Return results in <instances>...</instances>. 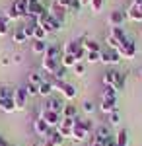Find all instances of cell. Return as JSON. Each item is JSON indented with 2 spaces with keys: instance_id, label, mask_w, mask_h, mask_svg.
Returning <instances> with one entry per match:
<instances>
[{
  "instance_id": "51",
  "label": "cell",
  "mask_w": 142,
  "mask_h": 146,
  "mask_svg": "<svg viewBox=\"0 0 142 146\" xmlns=\"http://www.w3.org/2000/svg\"><path fill=\"white\" fill-rule=\"evenodd\" d=\"M10 146H14V144H10Z\"/></svg>"
},
{
  "instance_id": "48",
  "label": "cell",
  "mask_w": 142,
  "mask_h": 146,
  "mask_svg": "<svg viewBox=\"0 0 142 146\" xmlns=\"http://www.w3.org/2000/svg\"><path fill=\"white\" fill-rule=\"evenodd\" d=\"M80 4H82V6H86V4L90 6V0H80Z\"/></svg>"
},
{
  "instance_id": "31",
  "label": "cell",
  "mask_w": 142,
  "mask_h": 146,
  "mask_svg": "<svg viewBox=\"0 0 142 146\" xmlns=\"http://www.w3.org/2000/svg\"><path fill=\"white\" fill-rule=\"evenodd\" d=\"M84 49H86V51H101V45H99L98 41H94V39H88L86 37V41H84Z\"/></svg>"
},
{
  "instance_id": "34",
  "label": "cell",
  "mask_w": 142,
  "mask_h": 146,
  "mask_svg": "<svg viewBox=\"0 0 142 146\" xmlns=\"http://www.w3.org/2000/svg\"><path fill=\"white\" fill-rule=\"evenodd\" d=\"M35 27H37V22H29V23H25L22 29H23V33L27 35V39H33V31H35Z\"/></svg>"
},
{
  "instance_id": "19",
  "label": "cell",
  "mask_w": 142,
  "mask_h": 146,
  "mask_svg": "<svg viewBox=\"0 0 142 146\" xmlns=\"http://www.w3.org/2000/svg\"><path fill=\"white\" fill-rule=\"evenodd\" d=\"M12 6L18 10L20 18H29V14H27V0H14Z\"/></svg>"
},
{
  "instance_id": "15",
  "label": "cell",
  "mask_w": 142,
  "mask_h": 146,
  "mask_svg": "<svg viewBox=\"0 0 142 146\" xmlns=\"http://www.w3.org/2000/svg\"><path fill=\"white\" fill-rule=\"evenodd\" d=\"M125 20H129V18H127V12H123V10H115V12L109 14V25L111 27H121Z\"/></svg>"
},
{
  "instance_id": "44",
  "label": "cell",
  "mask_w": 142,
  "mask_h": 146,
  "mask_svg": "<svg viewBox=\"0 0 142 146\" xmlns=\"http://www.w3.org/2000/svg\"><path fill=\"white\" fill-rule=\"evenodd\" d=\"M88 146H105V140H101V138H98V136L94 135V136H92V140L88 142Z\"/></svg>"
},
{
  "instance_id": "43",
  "label": "cell",
  "mask_w": 142,
  "mask_h": 146,
  "mask_svg": "<svg viewBox=\"0 0 142 146\" xmlns=\"http://www.w3.org/2000/svg\"><path fill=\"white\" fill-rule=\"evenodd\" d=\"M82 109H84L86 113H94V109H96V105H94V103H92L90 100H86L84 103H82Z\"/></svg>"
},
{
  "instance_id": "14",
  "label": "cell",
  "mask_w": 142,
  "mask_h": 146,
  "mask_svg": "<svg viewBox=\"0 0 142 146\" xmlns=\"http://www.w3.org/2000/svg\"><path fill=\"white\" fill-rule=\"evenodd\" d=\"M33 131H35V135L37 136H41V138H45V136L51 133V127L45 123L41 117H37L35 121H33Z\"/></svg>"
},
{
  "instance_id": "35",
  "label": "cell",
  "mask_w": 142,
  "mask_h": 146,
  "mask_svg": "<svg viewBox=\"0 0 142 146\" xmlns=\"http://www.w3.org/2000/svg\"><path fill=\"white\" fill-rule=\"evenodd\" d=\"M47 31H45L43 27H39V25H37V27H35V31H33V39H35V41H45V39H47Z\"/></svg>"
},
{
  "instance_id": "8",
  "label": "cell",
  "mask_w": 142,
  "mask_h": 146,
  "mask_svg": "<svg viewBox=\"0 0 142 146\" xmlns=\"http://www.w3.org/2000/svg\"><path fill=\"white\" fill-rule=\"evenodd\" d=\"M99 62H103V64H119L121 62L119 51H115V49H105V51H101V60H99Z\"/></svg>"
},
{
  "instance_id": "26",
  "label": "cell",
  "mask_w": 142,
  "mask_h": 146,
  "mask_svg": "<svg viewBox=\"0 0 142 146\" xmlns=\"http://www.w3.org/2000/svg\"><path fill=\"white\" fill-rule=\"evenodd\" d=\"M45 58H58V60H60V51H58V47H55V45H49L47 47V51H45Z\"/></svg>"
},
{
  "instance_id": "24",
  "label": "cell",
  "mask_w": 142,
  "mask_h": 146,
  "mask_svg": "<svg viewBox=\"0 0 142 146\" xmlns=\"http://www.w3.org/2000/svg\"><path fill=\"white\" fill-rule=\"evenodd\" d=\"M55 90V88H53V84H51V82H49V80H43V82H41V84H39V96H51V92Z\"/></svg>"
},
{
  "instance_id": "13",
  "label": "cell",
  "mask_w": 142,
  "mask_h": 146,
  "mask_svg": "<svg viewBox=\"0 0 142 146\" xmlns=\"http://www.w3.org/2000/svg\"><path fill=\"white\" fill-rule=\"evenodd\" d=\"M45 111H55V113H60L62 115V109H64V101H60L58 98H49L45 101Z\"/></svg>"
},
{
  "instance_id": "5",
  "label": "cell",
  "mask_w": 142,
  "mask_h": 146,
  "mask_svg": "<svg viewBox=\"0 0 142 146\" xmlns=\"http://www.w3.org/2000/svg\"><path fill=\"white\" fill-rule=\"evenodd\" d=\"M41 119H43L51 129H56V127L60 125V121H62V115H60V113H55V111H45V109H41Z\"/></svg>"
},
{
  "instance_id": "47",
  "label": "cell",
  "mask_w": 142,
  "mask_h": 146,
  "mask_svg": "<svg viewBox=\"0 0 142 146\" xmlns=\"http://www.w3.org/2000/svg\"><path fill=\"white\" fill-rule=\"evenodd\" d=\"M132 6H136V8H140V6H142V0H132Z\"/></svg>"
},
{
  "instance_id": "39",
  "label": "cell",
  "mask_w": 142,
  "mask_h": 146,
  "mask_svg": "<svg viewBox=\"0 0 142 146\" xmlns=\"http://www.w3.org/2000/svg\"><path fill=\"white\" fill-rule=\"evenodd\" d=\"M14 88L10 86H0V98H14Z\"/></svg>"
},
{
  "instance_id": "23",
  "label": "cell",
  "mask_w": 142,
  "mask_h": 146,
  "mask_svg": "<svg viewBox=\"0 0 142 146\" xmlns=\"http://www.w3.org/2000/svg\"><path fill=\"white\" fill-rule=\"evenodd\" d=\"M96 136H98V138H101V140H107V138L111 136L109 125H99L98 129H96Z\"/></svg>"
},
{
  "instance_id": "6",
  "label": "cell",
  "mask_w": 142,
  "mask_h": 146,
  "mask_svg": "<svg viewBox=\"0 0 142 146\" xmlns=\"http://www.w3.org/2000/svg\"><path fill=\"white\" fill-rule=\"evenodd\" d=\"M84 41H86V35H82V37H78V39L66 41L64 47H62V55H74L80 47H84Z\"/></svg>"
},
{
  "instance_id": "21",
  "label": "cell",
  "mask_w": 142,
  "mask_h": 146,
  "mask_svg": "<svg viewBox=\"0 0 142 146\" xmlns=\"http://www.w3.org/2000/svg\"><path fill=\"white\" fill-rule=\"evenodd\" d=\"M127 18H129L131 22H142V12H140V8H136V6H132V4H131V8L127 10Z\"/></svg>"
},
{
  "instance_id": "12",
  "label": "cell",
  "mask_w": 142,
  "mask_h": 146,
  "mask_svg": "<svg viewBox=\"0 0 142 146\" xmlns=\"http://www.w3.org/2000/svg\"><path fill=\"white\" fill-rule=\"evenodd\" d=\"M43 142H45V146H60L64 142V138L60 136V133L56 129H51V133L43 138Z\"/></svg>"
},
{
  "instance_id": "37",
  "label": "cell",
  "mask_w": 142,
  "mask_h": 146,
  "mask_svg": "<svg viewBox=\"0 0 142 146\" xmlns=\"http://www.w3.org/2000/svg\"><path fill=\"white\" fill-rule=\"evenodd\" d=\"M6 18H8V22H12V20H14V22L20 20V14H18V10H16L12 4L8 6V10H6Z\"/></svg>"
},
{
  "instance_id": "52",
  "label": "cell",
  "mask_w": 142,
  "mask_h": 146,
  "mask_svg": "<svg viewBox=\"0 0 142 146\" xmlns=\"http://www.w3.org/2000/svg\"><path fill=\"white\" fill-rule=\"evenodd\" d=\"M8 146H10V144H8Z\"/></svg>"
},
{
  "instance_id": "1",
  "label": "cell",
  "mask_w": 142,
  "mask_h": 146,
  "mask_svg": "<svg viewBox=\"0 0 142 146\" xmlns=\"http://www.w3.org/2000/svg\"><path fill=\"white\" fill-rule=\"evenodd\" d=\"M35 22H37V25H39V27H43L47 33H51V31H58V29L62 27V22H58V20H56V18L49 10H45L43 14L35 20Z\"/></svg>"
},
{
  "instance_id": "22",
  "label": "cell",
  "mask_w": 142,
  "mask_h": 146,
  "mask_svg": "<svg viewBox=\"0 0 142 146\" xmlns=\"http://www.w3.org/2000/svg\"><path fill=\"white\" fill-rule=\"evenodd\" d=\"M115 142H117V146H129V133H127L125 129L117 131V135H115Z\"/></svg>"
},
{
  "instance_id": "49",
  "label": "cell",
  "mask_w": 142,
  "mask_h": 146,
  "mask_svg": "<svg viewBox=\"0 0 142 146\" xmlns=\"http://www.w3.org/2000/svg\"><path fill=\"white\" fill-rule=\"evenodd\" d=\"M138 76H140V78H142V66H140V70H138Z\"/></svg>"
},
{
  "instance_id": "36",
  "label": "cell",
  "mask_w": 142,
  "mask_h": 146,
  "mask_svg": "<svg viewBox=\"0 0 142 146\" xmlns=\"http://www.w3.org/2000/svg\"><path fill=\"white\" fill-rule=\"evenodd\" d=\"M8 33V18L6 14H0V37Z\"/></svg>"
},
{
  "instance_id": "11",
  "label": "cell",
  "mask_w": 142,
  "mask_h": 146,
  "mask_svg": "<svg viewBox=\"0 0 142 146\" xmlns=\"http://www.w3.org/2000/svg\"><path fill=\"white\" fill-rule=\"evenodd\" d=\"M41 66H43V70L47 72V74H56V70L62 66V64H60V60H58V58H45V56H43Z\"/></svg>"
},
{
  "instance_id": "16",
  "label": "cell",
  "mask_w": 142,
  "mask_h": 146,
  "mask_svg": "<svg viewBox=\"0 0 142 146\" xmlns=\"http://www.w3.org/2000/svg\"><path fill=\"white\" fill-rule=\"evenodd\" d=\"M47 10L51 12V14H53V16H55L56 20H58V22H64V16H66V8L64 6H60V4H58V2H56V0H53V4H51V8H47Z\"/></svg>"
},
{
  "instance_id": "38",
  "label": "cell",
  "mask_w": 142,
  "mask_h": 146,
  "mask_svg": "<svg viewBox=\"0 0 142 146\" xmlns=\"http://www.w3.org/2000/svg\"><path fill=\"white\" fill-rule=\"evenodd\" d=\"M25 92H27V96L31 98V96H39V86H35L31 82H27L25 84Z\"/></svg>"
},
{
  "instance_id": "2",
  "label": "cell",
  "mask_w": 142,
  "mask_h": 146,
  "mask_svg": "<svg viewBox=\"0 0 142 146\" xmlns=\"http://www.w3.org/2000/svg\"><path fill=\"white\" fill-rule=\"evenodd\" d=\"M125 41H127V35H125L123 25L121 27H111V33L107 35V45H109V49H115L117 51Z\"/></svg>"
},
{
  "instance_id": "3",
  "label": "cell",
  "mask_w": 142,
  "mask_h": 146,
  "mask_svg": "<svg viewBox=\"0 0 142 146\" xmlns=\"http://www.w3.org/2000/svg\"><path fill=\"white\" fill-rule=\"evenodd\" d=\"M90 136V129L86 127V119H78L74 121V129H72V140L74 142H84Z\"/></svg>"
},
{
  "instance_id": "33",
  "label": "cell",
  "mask_w": 142,
  "mask_h": 146,
  "mask_svg": "<svg viewBox=\"0 0 142 146\" xmlns=\"http://www.w3.org/2000/svg\"><path fill=\"white\" fill-rule=\"evenodd\" d=\"M115 74H117V70H107L103 74V84L105 86H113L115 84Z\"/></svg>"
},
{
  "instance_id": "42",
  "label": "cell",
  "mask_w": 142,
  "mask_h": 146,
  "mask_svg": "<svg viewBox=\"0 0 142 146\" xmlns=\"http://www.w3.org/2000/svg\"><path fill=\"white\" fill-rule=\"evenodd\" d=\"M119 123H121L119 109H117V111H113V113H109V125H119Z\"/></svg>"
},
{
  "instance_id": "7",
  "label": "cell",
  "mask_w": 142,
  "mask_h": 146,
  "mask_svg": "<svg viewBox=\"0 0 142 146\" xmlns=\"http://www.w3.org/2000/svg\"><path fill=\"white\" fill-rule=\"evenodd\" d=\"M45 10H47V8L43 6V2H41V0H27V14H29V18L37 20Z\"/></svg>"
},
{
  "instance_id": "30",
  "label": "cell",
  "mask_w": 142,
  "mask_h": 146,
  "mask_svg": "<svg viewBox=\"0 0 142 146\" xmlns=\"http://www.w3.org/2000/svg\"><path fill=\"white\" fill-rule=\"evenodd\" d=\"M84 60H88V62H92V64H94V62H99V60H101V51H86V58H84Z\"/></svg>"
},
{
  "instance_id": "45",
  "label": "cell",
  "mask_w": 142,
  "mask_h": 146,
  "mask_svg": "<svg viewBox=\"0 0 142 146\" xmlns=\"http://www.w3.org/2000/svg\"><path fill=\"white\" fill-rule=\"evenodd\" d=\"M74 72H76L78 76H84V72H86V66H84V62H76V64H74Z\"/></svg>"
},
{
  "instance_id": "27",
  "label": "cell",
  "mask_w": 142,
  "mask_h": 146,
  "mask_svg": "<svg viewBox=\"0 0 142 146\" xmlns=\"http://www.w3.org/2000/svg\"><path fill=\"white\" fill-rule=\"evenodd\" d=\"M62 119H76V105H68V103H64Z\"/></svg>"
},
{
  "instance_id": "40",
  "label": "cell",
  "mask_w": 142,
  "mask_h": 146,
  "mask_svg": "<svg viewBox=\"0 0 142 146\" xmlns=\"http://www.w3.org/2000/svg\"><path fill=\"white\" fill-rule=\"evenodd\" d=\"M90 8H92L94 14L101 12V8H103V0H90Z\"/></svg>"
},
{
  "instance_id": "41",
  "label": "cell",
  "mask_w": 142,
  "mask_h": 146,
  "mask_svg": "<svg viewBox=\"0 0 142 146\" xmlns=\"http://www.w3.org/2000/svg\"><path fill=\"white\" fill-rule=\"evenodd\" d=\"M43 80H45V76H43V74H39V72H31V76H29V82L35 84V86H39Z\"/></svg>"
},
{
  "instance_id": "20",
  "label": "cell",
  "mask_w": 142,
  "mask_h": 146,
  "mask_svg": "<svg viewBox=\"0 0 142 146\" xmlns=\"http://www.w3.org/2000/svg\"><path fill=\"white\" fill-rule=\"evenodd\" d=\"M125 84H127V74H125V72H119V70H117L113 88H115L117 92H123V90H125Z\"/></svg>"
},
{
  "instance_id": "10",
  "label": "cell",
  "mask_w": 142,
  "mask_h": 146,
  "mask_svg": "<svg viewBox=\"0 0 142 146\" xmlns=\"http://www.w3.org/2000/svg\"><path fill=\"white\" fill-rule=\"evenodd\" d=\"M74 121H76V119H62V121H60V125L56 127V131L60 133V136H62V138H72Z\"/></svg>"
},
{
  "instance_id": "18",
  "label": "cell",
  "mask_w": 142,
  "mask_h": 146,
  "mask_svg": "<svg viewBox=\"0 0 142 146\" xmlns=\"http://www.w3.org/2000/svg\"><path fill=\"white\" fill-rule=\"evenodd\" d=\"M0 111H4V113H14L16 111L14 98H0Z\"/></svg>"
},
{
  "instance_id": "9",
  "label": "cell",
  "mask_w": 142,
  "mask_h": 146,
  "mask_svg": "<svg viewBox=\"0 0 142 146\" xmlns=\"http://www.w3.org/2000/svg\"><path fill=\"white\" fill-rule=\"evenodd\" d=\"M117 51H119L121 58H134V55H136V43L127 39V41H125V43H123Z\"/></svg>"
},
{
  "instance_id": "50",
  "label": "cell",
  "mask_w": 142,
  "mask_h": 146,
  "mask_svg": "<svg viewBox=\"0 0 142 146\" xmlns=\"http://www.w3.org/2000/svg\"><path fill=\"white\" fill-rule=\"evenodd\" d=\"M140 12H142V6H140Z\"/></svg>"
},
{
  "instance_id": "46",
  "label": "cell",
  "mask_w": 142,
  "mask_h": 146,
  "mask_svg": "<svg viewBox=\"0 0 142 146\" xmlns=\"http://www.w3.org/2000/svg\"><path fill=\"white\" fill-rule=\"evenodd\" d=\"M64 74H66V68H64V66H60L58 70H56V74H53V76H55V78H60V80H62V78H64Z\"/></svg>"
},
{
  "instance_id": "29",
  "label": "cell",
  "mask_w": 142,
  "mask_h": 146,
  "mask_svg": "<svg viewBox=\"0 0 142 146\" xmlns=\"http://www.w3.org/2000/svg\"><path fill=\"white\" fill-rule=\"evenodd\" d=\"M117 94H119V92L115 90L113 86H105V84H103V92H101V98H111V100H117Z\"/></svg>"
},
{
  "instance_id": "4",
  "label": "cell",
  "mask_w": 142,
  "mask_h": 146,
  "mask_svg": "<svg viewBox=\"0 0 142 146\" xmlns=\"http://www.w3.org/2000/svg\"><path fill=\"white\" fill-rule=\"evenodd\" d=\"M27 100H29V96H27L25 88H16V92H14L16 111H23V109H25V105H27Z\"/></svg>"
},
{
  "instance_id": "17",
  "label": "cell",
  "mask_w": 142,
  "mask_h": 146,
  "mask_svg": "<svg viewBox=\"0 0 142 146\" xmlns=\"http://www.w3.org/2000/svg\"><path fill=\"white\" fill-rule=\"evenodd\" d=\"M99 109L103 113H113L117 111V100H111V98H101V103H99Z\"/></svg>"
},
{
  "instance_id": "28",
  "label": "cell",
  "mask_w": 142,
  "mask_h": 146,
  "mask_svg": "<svg viewBox=\"0 0 142 146\" xmlns=\"http://www.w3.org/2000/svg\"><path fill=\"white\" fill-rule=\"evenodd\" d=\"M47 43L45 41H35L33 39V43H31V49H33V53H37V55H45V51H47Z\"/></svg>"
},
{
  "instance_id": "32",
  "label": "cell",
  "mask_w": 142,
  "mask_h": 146,
  "mask_svg": "<svg viewBox=\"0 0 142 146\" xmlns=\"http://www.w3.org/2000/svg\"><path fill=\"white\" fill-rule=\"evenodd\" d=\"M12 41H14V43H25V41H27V35L23 33L22 27H20L18 31H14V35H12Z\"/></svg>"
},
{
  "instance_id": "25",
  "label": "cell",
  "mask_w": 142,
  "mask_h": 146,
  "mask_svg": "<svg viewBox=\"0 0 142 146\" xmlns=\"http://www.w3.org/2000/svg\"><path fill=\"white\" fill-rule=\"evenodd\" d=\"M78 60H76V56L74 55H62L60 56V64L64 68H74V64H76Z\"/></svg>"
}]
</instances>
